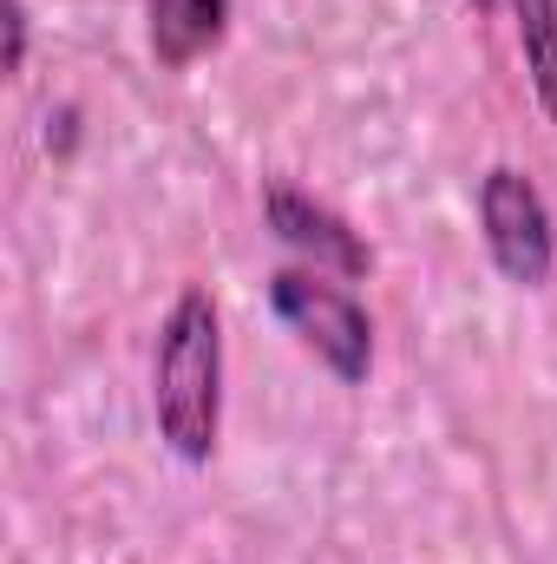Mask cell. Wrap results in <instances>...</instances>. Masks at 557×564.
<instances>
[{
    "instance_id": "cell-1",
    "label": "cell",
    "mask_w": 557,
    "mask_h": 564,
    "mask_svg": "<svg viewBox=\"0 0 557 564\" xmlns=\"http://www.w3.org/2000/svg\"><path fill=\"white\" fill-rule=\"evenodd\" d=\"M151 414L184 466H204L223 433V315L210 289H184L151 348Z\"/></svg>"
},
{
    "instance_id": "cell-2",
    "label": "cell",
    "mask_w": 557,
    "mask_h": 564,
    "mask_svg": "<svg viewBox=\"0 0 557 564\" xmlns=\"http://www.w3.org/2000/svg\"><path fill=\"white\" fill-rule=\"evenodd\" d=\"M270 302L288 322V335L341 381V388H361L374 375V315L361 308V295L341 276H321V270H295L282 263L270 276Z\"/></svg>"
},
{
    "instance_id": "cell-3",
    "label": "cell",
    "mask_w": 557,
    "mask_h": 564,
    "mask_svg": "<svg viewBox=\"0 0 557 564\" xmlns=\"http://www.w3.org/2000/svg\"><path fill=\"white\" fill-rule=\"evenodd\" d=\"M479 230H485V250H492L505 282H518V289L551 282V263H557L551 204L518 164H492L479 177Z\"/></svg>"
},
{
    "instance_id": "cell-4",
    "label": "cell",
    "mask_w": 557,
    "mask_h": 564,
    "mask_svg": "<svg viewBox=\"0 0 557 564\" xmlns=\"http://www.w3.org/2000/svg\"><path fill=\"white\" fill-rule=\"evenodd\" d=\"M263 224L276 230L282 250H295V257H302L308 270H321V276H341V282L374 276L368 237H361L341 210H328L315 191H302V184H288V177H270V184H263Z\"/></svg>"
},
{
    "instance_id": "cell-5",
    "label": "cell",
    "mask_w": 557,
    "mask_h": 564,
    "mask_svg": "<svg viewBox=\"0 0 557 564\" xmlns=\"http://www.w3.org/2000/svg\"><path fill=\"white\" fill-rule=\"evenodd\" d=\"M144 33L157 66H190L230 33V0H144Z\"/></svg>"
},
{
    "instance_id": "cell-6",
    "label": "cell",
    "mask_w": 557,
    "mask_h": 564,
    "mask_svg": "<svg viewBox=\"0 0 557 564\" xmlns=\"http://www.w3.org/2000/svg\"><path fill=\"white\" fill-rule=\"evenodd\" d=\"M512 26H518V53L532 73V93L557 126V0H512Z\"/></svg>"
},
{
    "instance_id": "cell-7",
    "label": "cell",
    "mask_w": 557,
    "mask_h": 564,
    "mask_svg": "<svg viewBox=\"0 0 557 564\" xmlns=\"http://www.w3.org/2000/svg\"><path fill=\"white\" fill-rule=\"evenodd\" d=\"M7 53H0V66L7 73H26V0H7Z\"/></svg>"
},
{
    "instance_id": "cell-8",
    "label": "cell",
    "mask_w": 557,
    "mask_h": 564,
    "mask_svg": "<svg viewBox=\"0 0 557 564\" xmlns=\"http://www.w3.org/2000/svg\"><path fill=\"white\" fill-rule=\"evenodd\" d=\"M472 7H479V13H485V7H492V0H472Z\"/></svg>"
}]
</instances>
